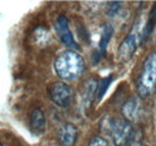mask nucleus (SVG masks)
I'll list each match as a JSON object with an SVG mask.
<instances>
[{"mask_svg": "<svg viewBox=\"0 0 156 146\" xmlns=\"http://www.w3.org/2000/svg\"><path fill=\"white\" fill-rule=\"evenodd\" d=\"M54 70L62 80H73L84 70V60L73 50H66L58 55L54 61Z\"/></svg>", "mask_w": 156, "mask_h": 146, "instance_id": "1", "label": "nucleus"}, {"mask_svg": "<svg viewBox=\"0 0 156 146\" xmlns=\"http://www.w3.org/2000/svg\"><path fill=\"white\" fill-rule=\"evenodd\" d=\"M52 101L61 108H66L70 106L72 99V89L64 82L54 83L49 90Z\"/></svg>", "mask_w": 156, "mask_h": 146, "instance_id": "5", "label": "nucleus"}, {"mask_svg": "<svg viewBox=\"0 0 156 146\" xmlns=\"http://www.w3.org/2000/svg\"><path fill=\"white\" fill-rule=\"evenodd\" d=\"M155 25H156V2L154 4V6H153V9H151V11H150L149 18L147 20L144 28H143V34H142V42H143V43L149 38L151 31H153L154 28H155Z\"/></svg>", "mask_w": 156, "mask_h": 146, "instance_id": "9", "label": "nucleus"}, {"mask_svg": "<svg viewBox=\"0 0 156 146\" xmlns=\"http://www.w3.org/2000/svg\"><path fill=\"white\" fill-rule=\"evenodd\" d=\"M138 102L137 99L132 98L130 101H127L122 108V114L125 116L126 120H135L138 115Z\"/></svg>", "mask_w": 156, "mask_h": 146, "instance_id": "11", "label": "nucleus"}, {"mask_svg": "<svg viewBox=\"0 0 156 146\" xmlns=\"http://www.w3.org/2000/svg\"><path fill=\"white\" fill-rule=\"evenodd\" d=\"M0 146H1V143H0Z\"/></svg>", "mask_w": 156, "mask_h": 146, "instance_id": "16", "label": "nucleus"}, {"mask_svg": "<svg viewBox=\"0 0 156 146\" xmlns=\"http://www.w3.org/2000/svg\"><path fill=\"white\" fill-rule=\"evenodd\" d=\"M46 125H47V121H46V116L43 111L39 108L33 110L30 115V128L33 133L36 135L43 134L46 130Z\"/></svg>", "mask_w": 156, "mask_h": 146, "instance_id": "8", "label": "nucleus"}, {"mask_svg": "<svg viewBox=\"0 0 156 146\" xmlns=\"http://www.w3.org/2000/svg\"><path fill=\"white\" fill-rule=\"evenodd\" d=\"M112 36H113V28L111 25H105L103 30H102L101 40H100V44H98V49H100V54L101 55L106 54L107 46H108Z\"/></svg>", "mask_w": 156, "mask_h": 146, "instance_id": "10", "label": "nucleus"}, {"mask_svg": "<svg viewBox=\"0 0 156 146\" xmlns=\"http://www.w3.org/2000/svg\"><path fill=\"white\" fill-rule=\"evenodd\" d=\"M112 79H113V75L109 74V75H107V77H105V78H102L100 80V83L98 84V89H96V99L98 101H101L102 97L105 96V93L107 91L108 86L112 83Z\"/></svg>", "mask_w": 156, "mask_h": 146, "instance_id": "12", "label": "nucleus"}, {"mask_svg": "<svg viewBox=\"0 0 156 146\" xmlns=\"http://www.w3.org/2000/svg\"><path fill=\"white\" fill-rule=\"evenodd\" d=\"M156 89V52L147 56L137 79V91L142 97H149Z\"/></svg>", "mask_w": 156, "mask_h": 146, "instance_id": "3", "label": "nucleus"}, {"mask_svg": "<svg viewBox=\"0 0 156 146\" xmlns=\"http://www.w3.org/2000/svg\"><path fill=\"white\" fill-rule=\"evenodd\" d=\"M144 28V26H143ZM142 34H143V29H139L138 22H136L132 31L129 34V36L126 37L121 44L119 46L118 49V57L121 61H129L136 52L138 46L143 44L142 42Z\"/></svg>", "mask_w": 156, "mask_h": 146, "instance_id": "4", "label": "nucleus"}, {"mask_svg": "<svg viewBox=\"0 0 156 146\" xmlns=\"http://www.w3.org/2000/svg\"><path fill=\"white\" fill-rule=\"evenodd\" d=\"M78 130L73 123H64L58 130V140L61 146H73L77 140Z\"/></svg>", "mask_w": 156, "mask_h": 146, "instance_id": "7", "label": "nucleus"}, {"mask_svg": "<svg viewBox=\"0 0 156 146\" xmlns=\"http://www.w3.org/2000/svg\"><path fill=\"white\" fill-rule=\"evenodd\" d=\"M88 146H108V143L106 139H103L102 137H94L91 138V140L89 141Z\"/></svg>", "mask_w": 156, "mask_h": 146, "instance_id": "13", "label": "nucleus"}, {"mask_svg": "<svg viewBox=\"0 0 156 146\" xmlns=\"http://www.w3.org/2000/svg\"><path fill=\"white\" fill-rule=\"evenodd\" d=\"M54 28H55V33L58 37L60 38V41L73 49H79V46L77 44V42L75 41V37L72 35L70 28H69V19L66 18L64 15L59 16L55 23H54Z\"/></svg>", "mask_w": 156, "mask_h": 146, "instance_id": "6", "label": "nucleus"}, {"mask_svg": "<svg viewBox=\"0 0 156 146\" xmlns=\"http://www.w3.org/2000/svg\"><path fill=\"white\" fill-rule=\"evenodd\" d=\"M120 9V2L119 1H113L109 4L108 6V15L109 16H114L118 12V10Z\"/></svg>", "mask_w": 156, "mask_h": 146, "instance_id": "14", "label": "nucleus"}, {"mask_svg": "<svg viewBox=\"0 0 156 146\" xmlns=\"http://www.w3.org/2000/svg\"><path fill=\"white\" fill-rule=\"evenodd\" d=\"M101 128L112 138L115 146H125L133 135L132 125L126 119H114L112 116H107L102 120Z\"/></svg>", "mask_w": 156, "mask_h": 146, "instance_id": "2", "label": "nucleus"}, {"mask_svg": "<svg viewBox=\"0 0 156 146\" xmlns=\"http://www.w3.org/2000/svg\"><path fill=\"white\" fill-rule=\"evenodd\" d=\"M138 146H145V145H138Z\"/></svg>", "mask_w": 156, "mask_h": 146, "instance_id": "15", "label": "nucleus"}]
</instances>
